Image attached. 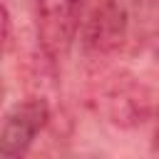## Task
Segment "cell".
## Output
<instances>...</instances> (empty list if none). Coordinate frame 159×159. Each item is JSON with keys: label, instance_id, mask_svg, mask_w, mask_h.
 Masks as SVG:
<instances>
[{"label": "cell", "instance_id": "obj_1", "mask_svg": "<svg viewBox=\"0 0 159 159\" xmlns=\"http://www.w3.org/2000/svg\"><path fill=\"white\" fill-rule=\"evenodd\" d=\"M37 37L50 57H62L80 32L84 0H35Z\"/></svg>", "mask_w": 159, "mask_h": 159}, {"label": "cell", "instance_id": "obj_2", "mask_svg": "<svg viewBox=\"0 0 159 159\" xmlns=\"http://www.w3.org/2000/svg\"><path fill=\"white\" fill-rule=\"evenodd\" d=\"M47 119H50V107L40 97H30L25 102L12 104L5 112L0 127V157L5 159L22 157L32 147L37 134L45 129Z\"/></svg>", "mask_w": 159, "mask_h": 159}, {"label": "cell", "instance_id": "obj_3", "mask_svg": "<svg viewBox=\"0 0 159 159\" xmlns=\"http://www.w3.org/2000/svg\"><path fill=\"white\" fill-rule=\"evenodd\" d=\"M127 37V12L119 0H97L80 25V40L87 50L97 55H109L124 45Z\"/></svg>", "mask_w": 159, "mask_h": 159}, {"label": "cell", "instance_id": "obj_4", "mask_svg": "<svg viewBox=\"0 0 159 159\" xmlns=\"http://www.w3.org/2000/svg\"><path fill=\"white\" fill-rule=\"evenodd\" d=\"M2 42H5V50H10V42H12V17H10L7 5H2Z\"/></svg>", "mask_w": 159, "mask_h": 159}, {"label": "cell", "instance_id": "obj_5", "mask_svg": "<svg viewBox=\"0 0 159 159\" xmlns=\"http://www.w3.org/2000/svg\"><path fill=\"white\" fill-rule=\"evenodd\" d=\"M154 144L159 149V114H157V127H154Z\"/></svg>", "mask_w": 159, "mask_h": 159}]
</instances>
